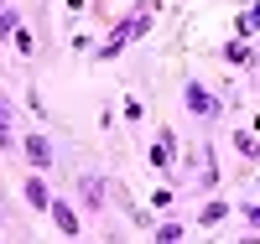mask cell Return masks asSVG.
<instances>
[{
    "label": "cell",
    "mask_w": 260,
    "mask_h": 244,
    "mask_svg": "<svg viewBox=\"0 0 260 244\" xmlns=\"http://www.w3.org/2000/svg\"><path fill=\"white\" fill-rule=\"evenodd\" d=\"M146 21H151V6H141V11L130 16V21H120V26L110 31V42L99 47V57H115V52H125V42H136V37L146 31Z\"/></svg>",
    "instance_id": "1"
},
{
    "label": "cell",
    "mask_w": 260,
    "mask_h": 244,
    "mask_svg": "<svg viewBox=\"0 0 260 244\" xmlns=\"http://www.w3.org/2000/svg\"><path fill=\"white\" fill-rule=\"evenodd\" d=\"M187 109H192V115H219V99H213V94H203V88L198 83H187Z\"/></svg>",
    "instance_id": "2"
},
{
    "label": "cell",
    "mask_w": 260,
    "mask_h": 244,
    "mask_svg": "<svg viewBox=\"0 0 260 244\" xmlns=\"http://www.w3.org/2000/svg\"><path fill=\"white\" fill-rule=\"evenodd\" d=\"M26 156H31V166H37V171H47V166H52V146L42 141L37 130H31V135H26Z\"/></svg>",
    "instance_id": "3"
},
{
    "label": "cell",
    "mask_w": 260,
    "mask_h": 244,
    "mask_svg": "<svg viewBox=\"0 0 260 244\" xmlns=\"http://www.w3.org/2000/svg\"><path fill=\"white\" fill-rule=\"evenodd\" d=\"M47 213H52V218H57V229H62V234H78V229H83V224H78V213H73V208H68V203H52V208H47Z\"/></svg>",
    "instance_id": "4"
},
{
    "label": "cell",
    "mask_w": 260,
    "mask_h": 244,
    "mask_svg": "<svg viewBox=\"0 0 260 244\" xmlns=\"http://www.w3.org/2000/svg\"><path fill=\"white\" fill-rule=\"evenodd\" d=\"M26 203H31V208H52V197H47V187H42V177H31V182H26Z\"/></svg>",
    "instance_id": "5"
},
{
    "label": "cell",
    "mask_w": 260,
    "mask_h": 244,
    "mask_svg": "<svg viewBox=\"0 0 260 244\" xmlns=\"http://www.w3.org/2000/svg\"><path fill=\"white\" fill-rule=\"evenodd\" d=\"M224 213H229L224 203H208V208L198 213V224H203V229H213V224H219V218H224Z\"/></svg>",
    "instance_id": "6"
},
{
    "label": "cell",
    "mask_w": 260,
    "mask_h": 244,
    "mask_svg": "<svg viewBox=\"0 0 260 244\" xmlns=\"http://www.w3.org/2000/svg\"><path fill=\"white\" fill-rule=\"evenodd\" d=\"M224 57H229V62H255V52L245 47V42H229V47H224Z\"/></svg>",
    "instance_id": "7"
},
{
    "label": "cell",
    "mask_w": 260,
    "mask_h": 244,
    "mask_svg": "<svg viewBox=\"0 0 260 244\" xmlns=\"http://www.w3.org/2000/svg\"><path fill=\"white\" fill-rule=\"evenodd\" d=\"M240 31H260V0H255V6L240 16Z\"/></svg>",
    "instance_id": "8"
},
{
    "label": "cell",
    "mask_w": 260,
    "mask_h": 244,
    "mask_svg": "<svg viewBox=\"0 0 260 244\" xmlns=\"http://www.w3.org/2000/svg\"><path fill=\"white\" fill-rule=\"evenodd\" d=\"M21 31V21H16V11H0V37H16Z\"/></svg>",
    "instance_id": "9"
},
{
    "label": "cell",
    "mask_w": 260,
    "mask_h": 244,
    "mask_svg": "<svg viewBox=\"0 0 260 244\" xmlns=\"http://www.w3.org/2000/svg\"><path fill=\"white\" fill-rule=\"evenodd\" d=\"M0 151H11V120H6V99H0Z\"/></svg>",
    "instance_id": "10"
},
{
    "label": "cell",
    "mask_w": 260,
    "mask_h": 244,
    "mask_svg": "<svg viewBox=\"0 0 260 244\" xmlns=\"http://www.w3.org/2000/svg\"><path fill=\"white\" fill-rule=\"evenodd\" d=\"M234 146H240L245 156H260V141H250V135H234Z\"/></svg>",
    "instance_id": "11"
},
{
    "label": "cell",
    "mask_w": 260,
    "mask_h": 244,
    "mask_svg": "<svg viewBox=\"0 0 260 244\" xmlns=\"http://www.w3.org/2000/svg\"><path fill=\"white\" fill-rule=\"evenodd\" d=\"M250 224H255V229H260V208H250Z\"/></svg>",
    "instance_id": "12"
},
{
    "label": "cell",
    "mask_w": 260,
    "mask_h": 244,
    "mask_svg": "<svg viewBox=\"0 0 260 244\" xmlns=\"http://www.w3.org/2000/svg\"><path fill=\"white\" fill-rule=\"evenodd\" d=\"M0 11H6V6H0Z\"/></svg>",
    "instance_id": "13"
}]
</instances>
